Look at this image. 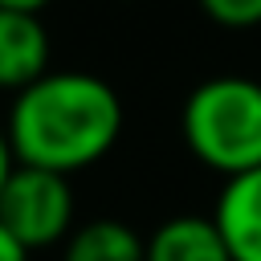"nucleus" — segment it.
Returning <instances> with one entry per match:
<instances>
[{"mask_svg":"<svg viewBox=\"0 0 261 261\" xmlns=\"http://www.w3.org/2000/svg\"><path fill=\"white\" fill-rule=\"evenodd\" d=\"M0 261H29V249L0 224Z\"/></svg>","mask_w":261,"mask_h":261,"instance_id":"1a4fd4ad","label":"nucleus"},{"mask_svg":"<svg viewBox=\"0 0 261 261\" xmlns=\"http://www.w3.org/2000/svg\"><path fill=\"white\" fill-rule=\"evenodd\" d=\"M49 73V33L37 12L0 8V90L20 94Z\"/></svg>","mask_w":261,"mask_h":261,"instance_id":"39448f33","label":"nucleus"},{"mask_svg":"<svg viewBox=\"0 0 261 261\" xmlns=\"http://www.w3.org/2000/svg\"><path fill=\"white\" fill-rule=\"evenodd\" d=\"M143 261H232L212 216H171L147 237Z\"/></svg>","mask_w":261,"mask_h":261,"instance_id":"423d86ee","label":"nucleus"},{"mask_svg":"<svg viewBox=\"0 0 261 261\" xmlns=\"http://www.w3.org/2000/svg\"><path fill=\"white\" fill-rule=\"evenodd\" d=\"M143 257H147V241L130 224L110 216L73 228L61 253V261H143Z\"/></svg>","mask_w":261,"mask_h":261,"instance_id":"0eeeda50","label":"nucleus"},{"mask_svg":"<svg viewBox=\"0 0 261 261\" xmlns=\"http://www.w3.org/2000/svg\"><path fill=\"white\" fill-rule=\"evenodd\" d=\"M212 220L232 261H261V167L224 179Z\"/></svg>","mask_w":261,"mask_h":261,"instance_id":"20e7f679","label":"nucleus"},{"mask_svg":"<svg viewBox=\"0 0 261 261\" xmlns=\"http://www.w3.org/2000/svg\"><path fill=\"white\" fill-rule=\"evenodd\" d=\"M0 224L29 249L61 245L73 232V188L69 175L16 163L0 192Z\"/></svg>","mask_w":261,"mask_h":261,"instance_id":"7ed1b4c3","label":"nucleus"},{"mask_svg":"<svg viewBox=\"0 0 261 261\" xmlns=\"http://www.w3.org/2000/svg\"><path fill=\"white\" fill-rule=\"evenodd\" d=\"M200 8L220 29H257L261 24V0H200Z\"/></svg>","mask_w":261,"mask_h":261,"instance_id":"6e6552de","label":"nucleus"},{"mask_svg":"<svg viewBox=\"0 0 261 261\" xmlns=\"http://www.w3.org/2000/svg\"><path fill=\"white\" fill-rule=\"evenodd\" d=\"M49 0H0V8H16V12H41Z\"/></svg>","mask_w":261,"mask_h":261,"instance_id":"9b49d317","label":"nucleus"},{"mask_svg":"<svg viewBox=\"0 0 261 261\" xmlns=\"http://www.w3.org/2000/svg\"><path fill=\"white\" fill-rule=\"evenodd\" d=\"M12 167H16V155H12V147H8V135H4V126H0V192H4L8 175H12Z\"/></svg>","mask_w":261,"mask_h":261,"instance_id":"9d476101","label":"nucleus"},{"mask_svg":"<svg viewBox=\"0 0 261 261\" xmlns=\"http://www.w3.org/2000/svg\"><path fill=\"white\" fill-rule=\"evenodd\" d=\"M179 135L192 159L224 179L261 167V82L241 73L200 82L184 98Z\"/></svg>","mask_w":261,"mask_h":261,"instance_id":"f03ea898","label":"nucleus"},{"mask_svg":"<svg viewBox=\"0 0 261 261\" xmlns=\"http://www.w3.org/2000/svg\"><path fill=\"white\" fill-rule=\"evenodd\" d=\"M16 163L45 171H86L110 155L122 135V98L110 82L86 69H49L12 94L4 118Z\"/></svg>","mask_w":261,"mask_h":261,"instance_id":"f257e3e1","label":"nucleus"}]
</instances>
